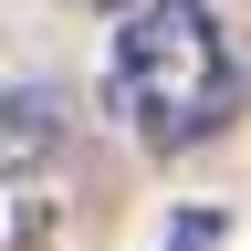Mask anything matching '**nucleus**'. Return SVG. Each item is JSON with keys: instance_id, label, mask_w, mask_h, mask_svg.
<instances>
[{"instance_id": "3", "label": "nucleus", "mask_w": 251, "mask_h": 251, "mask_svg": "<svg viewBox=\"0 0 251 251\" xmlns=\"http://www.w3.org/2000/svg\"><path fill=\"white\" fill-rule=\"evenodd\" d=\"M220 230H230L220 209H178V230H168V251H220Z\"/></svg>"}, {"instance_id": "1", "label": "nucleus", "mask_w": 251, "mask_h": 251, "mask_svg": "<svg viewBox=\"0 0 251 251\" xmlns=\"http://www.w3.org/2000/svg\"><path fill=\"white\" fill-rule=\"evenodd\" d=\"M105 94H115V115L136 126L147 157H188V147H209L220 126L241 115L251 74H241V52H230V31H220L209 0H136V11L115 21Z\"/></svg>"}, {"instance_id": "2", "label": "nucleus", "mask_w": 251, "mask_h": 251, "mask_svg": "<svg viewBox=\"0 0 251 251\" xmlns=\"http://www.w3.org/2000/svg\"><path fill=\"white\" fill-rule=\"evenodd\" d=\"M63 147H74V94L63 84H0V188L42 178Z\"/></svg>"}]
</instances>
